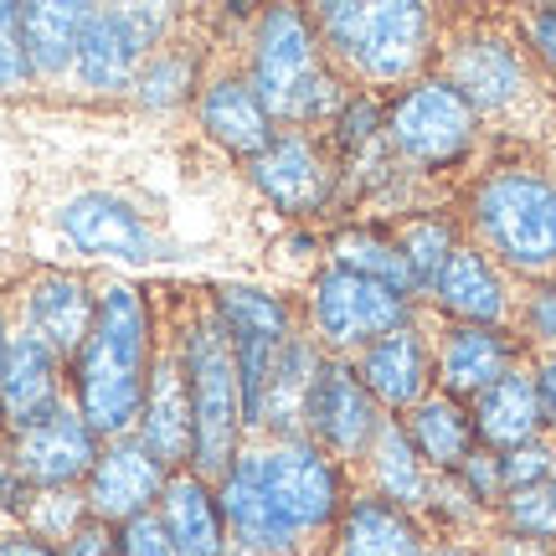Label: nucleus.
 Wrapping results in <instances>:
<instances>
[{"instance_id":"nucleus-1","label":"nucleus","mask_w":556,"mask_h":556,"mask_svg":"<svg viewBox=\"0 0 556 556\" xmlns=\"http://www.w3.org/2000/svg\"><path fill=\"white\" fill-rule=\"evenodd\" d=\"M160 345V309L150 294L129 283V278H109L99 283V315L88 330V345L78 351L67 387H73V407L88 417V428L109 443V438H129L144 413V392H150V366H155Z\"/></svg>"},{"instance_id":"nucleus-2","label":"nucleus","mask_w":556,"mask_h":556,"mask_svg":"<svg viewBox=\"0 0 556 556\" xmlns=\"http://www.w3.org/2000/svg\"><path fill=\"white\" fill-rule=\"evenodd\" d=\"M242 73L253 83V93L263 99L268 119L278 129H330L340 119V109L351 103L345 78H340L309 11L299 5H263L248 21V62Z\"/></svg>"},{"instance_id":"nucleus-3","label":"nucleus","mask_w":556,"mask_h":556,"mask_svg":"<svg viewBox=\"0 0 556 556\" xmlns=\"http://www.w3.org/2000/svg\"><path fill=\"white\" fill-rule=\"evenodd\" d=\"M165 330L176 340L180 371L191 387V413H197V454L191 469L217 484L248 448V413H242V377L232 336L222 330L212 294H186L165 315Z\"/></svg>"},{"instance_id":"nucleus-4","label":"nucleus","mask_w":556,"mask_h":556,"mask_svg":"<svg viewBox=\"0 0 556 556\" xmlns=\"http://www.w3.org/2000/svg\"><path fill=\"white\" fill-rule=\"evenodd\" d=\"M319 31V47L340 78L392 88V83H417L433 58V11L413 0H325L309 11Z\"/></svg>"},{"instance_id":"nucleus-5","label":"nucleus","mask_w":556,"mask_h":556,"mask_svg":"<svg viewBox=\"0 0 556 556\" xmlns=\"http://www.w3.org/2000/svg\"><path fill=\"white\" fill-rule=\"evenodd\" d=\"M475 248L526 278H556V180L536 165H500L469 197Z\"/></svg>"},{"instance_id":"nucleus-6","label":"nucleus","mask_w":556,"mask_h":556,"mask_svg":"<svg viewBox=\"0 0 556 556\" xmlns=\"http://www.w3.org/2000/svg\"><path fill=\"white\" fill-rule=\"evenodd\" d=\"M242 464L253 469L263 495L274 500V510L294 526L304 546L325 531H336L340 510H345V475L340 464L309 438H253L242 448Z\"/></svg>"},{"instance_id":"nucleus-7","label":"nucleus","mask_w":556,"mask_h":556,"mask_svg":"<svg viewBox=\"0 0 556 556\" xmlns=\"http://www.w3.org/2000/svg\"><path fill=\"white\" fill-rule=\"evenodd\" d=\"M417 299L387 289L377 278H361L351 268H319L309 294H304V336L319 345V356L356 361L366 345L413 325Z\"/></svg>"},{"instance_id":"nucleus-8","label":"nucleus","mask_w":556,"mask_h":556,"mask_svg":"<svg viewBox=\"0 0 556 556\" xmlns=\"http://www.w3.org/2000/svg\"><path fill=\"white\" fill-rule=\"evenodd\" d=\"M381 139H387L392 160L413 165V170H448L475 150L479 114L464 103L454 83H443L433 73V78L407 83L397 99L387 103Z\"/></svg>"},{"instance_id":"nucleus-9","label":"nucleus","mask_w":556,"mask_h":556,"mask_svg":"<svg viewBox=\"0 0 556 556\" xmlns=\"http://www.w3.org/2000/svg\"><path fill=\"white\" fill-rule=\"evenodd\" d=\"M180 31V11L170 5H93L78 47V88L99 99L135 93L139 67Z\"/></svg>"},{"instance_id":"nucleus-10","label":"nucleus","mask_w":556,"mask_h":556,"mask_svg":"<svg viewBox=\"0 0 556 556\" xmlns=\"http://www.w3.org/2000/svg\"><path fill=\"white\" fill-rule=\"evenodd\" d=\"M340 155L330 135L315 129H278L274 144L258 160H248V180L258 186V197L289 217H315L325 212L340 191Z\"/></svg>"},{"instance_id":"nucleus-11","label":"nucleus","mask_w":556,"mask_h":556,"mask_svg":"<svg viewBox=\"0 0 556 556\" xmlns=\"http://www.w3.org/2000/svg\"><path fill=\"white\" fill-rule=\"evenodd\" d=\"M5 299H11V319L21 330L52 345L58 361L73 371L78 351L88 345L93 315H99V283L73 268H31L26 278H16V289Z\"/></svg>"},{"instance_id":"nucleus-12","label":"nucleus","mask_w":556,"mask_h":556,"mask_svg":"<svg viewBox=\"0 0 556 556\" xmlns=\"http://www.w3.org/2000/svg\"><path fill=\"white\" fill-rule=\"evenodd\" d=\"M443 83H454L464 103L475 114H510L531 99V62L516 37H505L495 26H475L458 31L443 47Z\"/></svg>"},{"instance_id":"nucleus-13","label":"nucleus","mask_w":556,"mask_h":556,"mask_svg":"<svg viewBox=\"0 0 556 556\" xmlns=\"http://www.w3.org/2000/svg\"><path fill=\"white\" fill-rule=\"evenodd\" d=\"M381 422H387V413L361 387L356 361L319 356V371L309 381V397H304V438L319 443L336 464H345V458H366Z\"/></svg>"},{"instance_id":"nucleus-14","label":"nucleus","mask_w":556,"mask_h":556,"mask_svg":"<svg viewBox=\"0 0 556 556\" xmlns=\"http://www.w3.org/2000/svg\"><path fill=\"white\" fill-rule=\"evenodd\" d=\"M5 448H11V464H16V475L26 490H83L103 454V438L93 433L88 417L67 402V407H58L47 422L5 438Z\"/></svg>"},{"instance_id":"nucleus-15","label":"nucleus","mask_w":556,"mask_h":556,"mask_svg":"<svg viewBox=\"0 0 556 556\" xmlns=\"http://www.w3.org/2000/svg\"><path fill=\"white\" fill-rule=\"evenodd\" d=\"M67 402H73V387H67V366L58 361V351L11 319L5 371H0V438L37 428Z\"/></svg>"},{"instance_id":"nucleus-16","label":"nucleus","mask_w":556,"mask_h":556,"mask_svg":"<svg viewBox=\"0 0 556 556\" xmlns=\"http://www.w3.org/2000/svg\"><path fill=\"white\" fill-rule=\"evenodd\" d=\"M191 109H197L201 135L242 165L258 160L278 135V124L268 119V109H263V99L253 93V83L238 62H206V78H201V93Z\"/></svg>"},{"instance_id":"nucleus-17","label":"nucleus","mask_w":556,"mask_h":556,"mask_svg":"<svg viewBox=\"0 0 556 556\" xmlns=\"http://www.w3.org/2000/svg\"><path fill=\"white\" fill-rule=\"evenodd\" d=\"M135 438L165 469H191V454H197V413H191V387H186V371H180L176 340L165 330V315H160V345H155L150 392H144V413H139Z\"/></svg>"},{"instance_id":"nucleus-18","label":"nucleus","mask_w":556,"mask_h":556,"mask_svg":"<svg viewBox=\"0 0 556 556\" xmlns=\"http://www.w3.org/2000/svg\"><path fill=\"white\" fill-rule=\"evenodd\" d=\"M165 479H170V469H165V464H160V458L150 454L135 433L109 438V443H103V454H99V464H93V475H88V484H83L88 516L114 531V526H124V520L155 510Z\"/></svg>"},{"instance_id":"nucleus-19","label":"nucleus","mask_w":556,"mask_h":556,"mask_svg":"<svg viewBox=\"0 0 556 556\" xmlns=\"http://www.w3.org/2000/svg\"><path fill=\"white\" fill-rule=\"evenodd\" d=\"M520 366V340L490 325H448L433 345V392L469 402Z\"/></svg>"},{"instance_id":"nucleus-20","label":"nucleus","mask_w":556,"mask_h":556,"mask_svg":"<svg viewBox=\"0 0 556 556\" xmlns=\"http://www.w3.org/2000/svg\"><path fill=\"white\" fill-rule=\"evenodd\" d=\"M356 377L387 417L413 413L422 397H433V345L417 325H402V330H392V336H381L377 345L361 351Z\"/></svg>"},{"instance_id":"nucleus-21","label":"nucleus","mask_w":556,"mask_h":556,"mask_svg":"<svg viewBox=\"0 0 556 556\" xmlns=\"http://www.w3.org/2000/svg\"><path fill=\"white\" fill-rule=\"evenodd\" d=\"M52 217H58L62 238L83 253H93V258H150L155 253V232L114 191H78V197L62 201Z\"/></svg>"},{"instance_id":"nucleus-22","label":"nucleus","mask_w":556,"mask_h":556,"mask_svg":"<svg viewBox=\"0 0 556 556\" xmlns=\"http://www.w3.org/2000/svg\"><path fill=\"white\" fill-rule=\"evenodd\" d=\"M433 304L438 315H448V325H490V330H505L510 319V289L500 278V263L475 248V242H458L443 278L433 289Z\"/></svg>"},{"instance_id":"nucleus-23","label":"nucleus","mask_w":556,"mask_h":556,"mask_svg":"<svg viewBox=\"0 0 556 556\" xmlns=\"http://www.w3.org/2000/svg\"><path fill=\"white\" fill-rule=\"evenodd\" d=\"M428 531L413 510L381 495H351L330 531V556H428Z\"/></svg>"},{"instance_id":"nucleus-24","label":"nucleus","mask_w":556,"mask_h":556,"mask_svg":"<svg viewBox=\"0 0 556 556\" xmlns=\"http://www.w3.org/2000/svg\"><path fill=\"white\" fill-rule=\"evenodd\" d=\"M155 510L176 556H227V520L217 505V484L201 479L197 469H170Z\"/></svg>"},{"instance_id":"nucleus-25","label":"nucleus","mask_w":556,"mask_h":556,"mask_svg":"<svg viewBox=\"0 0 556 556\" xmlns=\"http://www.w3.org/2000/svg\"><path fill=\"white\" fill-rule=\"evenodd\" d=\"M88 11H93V5H67V0L21 5V21H26V52H31L37 88H62L67 78H78V47H83Z\"/></svg>"},{"instance_id":"nucleus-26","label":"nucleus","mask_w":556,"mask_h":556,"mask_svg":"<svg viewBox=\"0 0 556 556\" xmlns=\"http://www.w3.org/2000/svg\"><path fill=\"white\" fill-rule=\"evenodd\" d=\"M469 417H475V433L484 448L495 454H510L520 443H536L541 433V407H536V381L526 366H516L510 377H500L490 392H479L469 402Z\"/></svg>"},{"instance_id":"nucleus-27","label":"nucleus","mask_w":556,"mask_h":556,"mask_svg":"<svg viewBox=\"0 0 556 556\" xmlns=\"http://www.w3.org/2000/svg\"><path fill=\"white\" fill-rule=\"evenodd\" d=\"M366 469H371V495L392 500L402 510H428L433 500V469L422 464V454L413 448V438L402 428V417H387L366 448Z\"/></svg>"},{"instance_id":"nucleus-28","label":"nucleus","mask_w":556,"mask_h":556,"mask_svg":"<svg viewBox=\"0 0 556 556\" xmlns=\"http://www.w3.org/2000/svg\"><path fill=\"white\" fill-rule=\"evenodd\" d=\"M402 428L413 438V448L422 454V464L433 469V475H458L464 469V458L479 448V433H475V417L469 407L454 397H422L413 413L402 417Z\"/></svg>"},{"instance_id":"nucleus-29","label":"nucleus","mask_w":556,"mask_h":556,"mask_svg":"<svg viewBox=\"0 0 556 556\" xmlns=\"http://www.w3.org/2000/svg\"><path fill=\"white\" fill-rule=\"evenodd\" d=\"M201 78H206V52L176 31V37L165 41L160 52H150V62L139 67V83L129 99H135L139 109H150V114H170V109L197 103Z\"/></svg>"},{"instance_id":"nucleus-30","label":"nucleus","mask_w":556,"mask_h":556,"mask_svg":"<svg viewBox=\"0 0 556 556\" xmlns=\"http://www.w3.org/2000/svg\"><path fill=\"white\" fill-rule=\"evenodd\" d=\"M330 263L351 268L361 278H377V283L413 299V274H407V258H402L397 238H381L377 227H340L336 238H330Z\"/></svg>"},{"instance_id":"nucleus-31","label":"nucleus","mask_w":556,"mask_h":556,"mask_svg":"<svg viewBox=\"0 0 556 556\" xmlns=\"http://www.w3.org/2000/svg\"><path fill=\"white\" fill-rule=\"evenodd\" d=\"M397 248L407 258V274H413V299H433L438 278H443L458 248V232L448 217H413L397 232Z\"/></svg>"},{"instance_id":"nucleus-32","label":"nucleus","mask_w":556,"mask_h":556,"mask_svg":"<svg viewBox=\"0 0 556 556\" xmlns=\"http://www.w3.org/2000/svg\"><path fill=\"white\" fill-rule=\"evenodd\" d=\"M11 520H16L21 531H31L37 541H47V546H58L62 552V546L78 536L93 516H88L83 490H26Z\"/></svg>"},{"instance_id":"nucleus-33","label":"nucleus","mask_w":556,"mask_h":556,"mask_svg":"<svg viewBox=\"0 0 556 556\" xmlns=\"http://www.w3.org/2000/svg\"><path fill=\"white\" fill-rule=\"evenodd\" d=\"M500 526L516 541H531V546H556V479L546 484H531V490H510V495L495 505Z\"/></svg>"},{"instance_id":"nucleus-34","label":"nucleus","mask_w":556,"mask_h":556,"mask_svg":"<svg viewBox=\"0 0 556 556\" xmlns=\"http://www.w3.org/2000/svg\"><path fill=\"white\" fill-rule=\"evenodd\" d=\"M37 88L31 52H26V21L16 0H0V99H21Z\"/></svg>"},{"instance_id":"nucleus-35","label":"nucleus","mask_w":556,"mask_h":556,"mask_svg":"<svg viewBox=\"0 0 556 556\" xmlns=\"http://www.w3.org/2000/svg\"><path fill=\"white\" fill-rule=\"evenodd\" d=\"M556 469V443L536 438V443H520L510 454H500V479H505V495L510 490H531V484H546Z\"/></svg>"},{"instance_id":"nucleus-36","label":"nucleus","mask_w":556,"mask_h":556,"mask_svg":"<svg viewBox=\"0 0 556 556\" xmlns=\"http://www.w3.org/2000/svg\"><path fill=\"white\" fill-rule=\"evenodd\" d=\"M114 552L119 556H176L165 526H160V510H144V516L114 526Z\"/></svg>"},{"instance_id":"nucleus-37","label":"nucleus","mask_w":556,"mask_h":556,"mask_svg":"<svg viewBox=\"0 0 556 556\" xmlns=\"http://www.w3.org/2000/svg\"><path fill=\"white\" fill-rule=\"evenodd\" d=\"M458 484H464V490H469L484 510H490V505H500V500H505V479H500V454H495V448H484V443H479L475 454L464 458Z\"/></svg>"},{"instance_id":"nucleus-38","label":"nucleus","mask_w":556,"mask_h":556,"mask_svg":"<svg viewBox=\"0 0 556 556\" xmlns=\"http://www.w3.org/2000/svg\"><path fill=\"white\" fill-rule=\"evenodd\" d=\"M520 330L556 356V278H541L536 294L526 299V309H520Z\"/></svg>"},{"instance_id":"nucleus-39","label":"nucleus","mask_w":556,"mask_h":556,"mask_svg":"<svg viewBox=\"0 0 556 556\" xmlns=\"http://www.w3.org/2000/svg\"><path fill=\"white\" fill-rule=\"evenodd\" d=\"M520 31H526L531 52L552 67V78H556V5H552V11H531V16L520 21Z\"/></svg>"},{"instance_id":"nucleus-40","label":"nucleus","mask_w":556,"mask_h":556,"mask_svg":"<svg viewBox=\"0 0 556 556\" xmlns=\"http://www.w3.org/2000/svg\"><path fill=\"white\" fill-rule=\"evenodd\" d=\"M531 381H536V407H541V433H556V356L536 361L531 366Z\"/></svg>"},{"instance_id":"nucleus-41","label":"nucleus","mask_w":556,"mask_h":556,"mask_svg":"<svg viewBox=\"0 0 556 556\" xmlns=\"http://www.w3.org/2000/svg\"><path fill=\"white\" fill-rule=\"evenodd\" d=\"M0 556H58V546H47L31 531H21L11 516H0Z\"/></svg>"},{"instance_id":"nucleus-42","label":"nucleus","mask_w":556,"mask_h":556,"mask_svg":"<svg viewBox=\"0 0 556 556\" xmlns=\"http://www.w3.org/2000/svg\"><path fill=\"white\" fill-rule=\"evenodd\" d=\"M58 556H119V552H114V531L99 526V520H88V526H83L78 536L67 541Z\"/></svg>"},{"instance_id":"nucleus-43","label":"nucleus","mask_w":556,"mask_h":556,"mask_svg":"<svg viewBox=\"0 0 556 556\" xmlns=\"http://www.w3.org/2000/svg\"><path fill=\"white\" fill-rule=\"evenodd\" d=\"M21 495H26V484H21L16 464H11V448H5V438H0V516H16Z\"/></svg>"},{"instance_id":"nucleus-44","label":"nucleus","mask_w":556,"mask_h":556,"mask_svg":"<svg viewBox=\"0 0 556 556\" xmlns=\"http://www.w3.org/2000/svg\"><path fill=\"white\" fill-rule=\"evenodd\" d=\"M5 340H11V299L0 294V371H5Z\"/></svg>"},{"instance_id":"nucleus-45","label":"nucleus","mask_w":556,"mask_h":556,"mask_svg":"<svg viewBox=\"0 0 556 556\" xmlns=\"http://www.w3.org/2000/svg\"><path fill=\"white\" fill-rule=\"evenodd\" d=\"M428 556H479V552H469V546H433Z\"/></svg>"},{"instance_id":"nucleus-46","label":"nucleus","mask_w":556,"mask_h":556,"mask_svg":"<svg viewBox=\"0 0 556 556\" xmlns=\"http://www.w3.org/2000/svg\"><path fill=\"white\" fill-rule=\"evenodd\" d=\"M552 479H556V469H552Z\"/></svg>"}]
</instances>
